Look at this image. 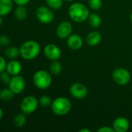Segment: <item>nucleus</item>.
<instances>
[{"instance_id":"nucleus-15","label":"nucleus","mask_w":132,"mask_h":132,"mask_svg":"<svg viewBox=\"0 0 132 132\" xmlns=\"http://www.w3.org/2000/svg\"><path fill=\"white\" fill-rule=\"evenodd\" d=\"M102 40V35L98 31H91L88 33L86 38V42L89 46H96L100 43Z\"/></svg>"},{"instance_id":"nucleus-17","label":"nucleus","mask_w":132,"mask_h":132,"mask_svg":"<svg viewBox=\"0 0 132 132\" xmlns=\"http://www.w3.org/2000/svg\"><path fill=\"white\" fill-rule=\"evenodd\" d=\"M87 20H88V22H89V26L93 29L99 28L102 24L101 17L97 13H95V12L90 13V15H89Z\"/></svg>"},{"instance_id":"nucleus-30","label":"nucleus","mask_w":132,"mask_h":132,"mask_svg":"<svg viewBox=\"0 0 132 132\" xmlns=\"http://www.w3.org/2000/svg\"><path fill=\"white\" fill-rule=\"evenodd\" d=\"M13 2L16 5H26L30 2V0H13Z\"/></svg>"},{"instance_id":"nucleus-5","label":"nucleus","mask_w":132,"mask_h":132,"mask_svg":"<svg viewBox=\"0 0 132 132\" xmlns=\"http://www.w3.org/2000/svg\"><path fill=\"white\" fill-rule=\"evenodd\" d=\"M39 104V101L34 96L29 95L23 98L20 102L19 108L23 113L26 114H31L37 111Z\"/></svg>"},{"instance_id":"nucleus-24","label":"nucleus","mask_w":132,"mask_h":132,"mask_svg":"<svg viewBox=\"0 0 132 132\" xmlns=\"http://www.w3.org/2000/svg\"><path fill=\"white\" fill-rule=\"evenodd\" d=\"M52 101H53L51 100V98L47 95H43L39 99V104L43 108L50 107L51 105V104H52Z\"/></svg>"},{"instance_id":"nucleus-12","label":"nucleus","mask_w":132,"mask_h":132,"mask_svg":"<svg viewBox=\"0 0 132 132\" xmlns=\"http://www.w3.org/2000/svg\"><path fill=\"white\" fill-rule=\"evenodd\" d=\"M66 43L69 49L72 50H78L83 46V39L79 34H71L66 39Z\"/></svg>"},{"instance_id":"nucleus-21","label":"nucleus","mask_w":132,"mask_h":132,"mask_svg":"<svg viewBox=\"0 0 132 132\" xmlns=\"http://www.w3.org/2000/svg\"><path fill=\"white\" fill-rule=\"evenodd\" d=\"M50 73L53 75H58L61 73L62 70V65L59 62V60H54L51 61L50 66H49Z\"/></svg>"},{"instance_id":"nucleus-27","label":"nucleus","mask_w":132,"mask_h":132,"mask_svg":"<svg viewBox=\"0 0 132 132\" xmlns=\"http://www.w3.org/2000/svg\"><path fill=\"white\" fill-rule=\"evenodd\" d=\"M11 43V39L8 36L3 35L0 36V46L1 47H7Z\"/></svg>"},{"instance_id":"nucleus-14","label":"nucleus","mask_w":132,"mask_h":132,"mask_svg":"<svg viewBox=\"0 0 132 132\" xmlns=\"http://www.w3.org/2000/svg\"><path fill=\"white\" fill-rule=\"evenodd\" d=\"M5 70L11 76L19 75L22 71V64L19 60H17L16 59L10 60L9 62H7Z\"/></svg>"},{"instance_id":"nucleus-20","label":"nucleus","mask_w":132,"mask_h":132,"mask_svg":"<svg viewBox=\"0 0 132 132\" xmlns=\"http://www.w3.org/2000/svg\"><path fill=\"white\" fill-rule=\"evenodd\" d=\"M5 55L7 58H9L10 60L16 59L20 55L19 48H17L16 46H7L5 50Z\"/></svg>"},{"instance_id":"nucleus-26","label":"nucleus","mask_w":132,"mask_h":132,"mask_svg":"<svg viewBox=\"0 0 132 132\" xmlns=\"http://www.w3.org/2000/svg\"><path fill=\"white\" fill-rule=\"evenodd\" d=\"M11 77H12V76L6 70H5L4 72L0 73V80L2 84L8 85L11 80Z\"/></svg>"},{"instance_id":"nucleus-19","label":"nucleus","mask_w":132,"mask_h":132,"mask_svg":"<svg viewBox=\"0 0 132 132\" xmlns=\"http://www.w3.org/2000/svg\"><path fill=\"white\" fill-rule=\"evenodd\" d=\"M26 122V114L21 112L14 116L13 118V125L16 128H22L25 125Z\"/></svg>"},{"instance_id":"nucleus-22","label":"nucleus","mask_w":132,"mask_h":132,"mask_svg":"<svg viewBox=\"0 0 132 132\" xmlns=\"http://www.w3.org/2000/svg\"><path fill=\"white\" fill-rule=\"evenodd\" d=\"M15 94L8 87V88H4L0 90V100L5 102H8L11 101Z\"/></svg>"},{"instance_id":"nucleus-8","label":"nucleus","mask_w":132,"mask_h":132,"mask_svg":"<svg viewBox=\"0 0 132 132\" xmlns=\"http://www.w3.org/2000/svg\"><path fill=\"white\" fill-rule=\"evenodd\" d=\"M8 87L15 94H19L23 93L26 87V80L23 77L19 75L12 76L11 80L8 84Z\"/></svg>"},{"instance_id":"nucleus-16","label":"nucleus","mask_w":132,"mask_h":132,"mask_svg":"<svg viewBox=\"0 0 132 132\" xmlns=\"http://www.w3.org/2000/svg\"><path fill=\"white\" fill-rule=\"evenodd\" d=\"M13 0H0V15H9L13 9Z\"/></svg>"},{"instance_id":"nucleus-32","label":"nucleus","mask_w":132,"mask_h":132,"mask_svg":"<svg viewBox=\"0 0 132 132\" xmlns=\"http://www.w3.org/2000/svg\"><path fill=\"white\" fill-rule=\"evenodd\" d=\"M3 115H4V114H3V110L0 108V121H1L2 118H3Z\"/></svg>"},{"instance_id":"nucleus-3","label":"nucleus","mask_w":132,"mask_h":132,"mask_svg":"<svg viewBox=\"0 0 132 132\" xmlns=\"http://www.w3.org/2000/svg\"><path fill=\"white\" fill-rule=\"evenodd\" d=\"M51 108L55 115L65 116L70 112L72 103L70 100L65 97H58L52 101Z\"/></svg>"},{"instance_id":"nucleus-11","label":"nucleus","mask_w":132,"mask_h":132,"mask_svg":"<svg viewBox=\"0 0 132 132\" xmlns=\"http://www.w3.org/2000/svg\"><path fill=\"white\" fill-rule=\"evenodd\" d=\"M72 33V25L68 21L61 22L56 29V35L60 39H67Z\"/></svg>"},{"instance_id":"nucleus-35","label":"nucleus","mask_w":132,"mask_h":132,"mask_svg":"<svg viewBox=\"0 0 132 132\" xmlns=\"http://www.w3.org/2000/svg\"><path fill=\"white\" fill-rule=\"evenodd\" d=\"M130 20H131V22L132 23V12L131 14V15H130Z\"/></svg>"},{"instance_id":"nucleus-1","label":"nucleus","mask_w":132,"mask_h":132,"mask_svg":"<svg viewBox=\"0 0 132 132\" xmlns=\"http://www.w3.org/2000/svg\"><path fill=\"white\" fill-rule=\"evenodd\" d=\"M68 14L72 21L82 23L88 19L90 12L86 5L81 2H74L69 6Z\"/></svg>"},{"instance_id":"nucleus-34","label":"nucleus","mask_w":132,"mask_h":132,"mask_svg":"<svg viewBox=\"0 0 132 132\" xmlns=\"http://www.w3.org/2000/svg\"><path fill=\"white\" fill-rule=\"evenodd\" d=\"M65 1H66V2H74L75 0H65Z\"/></svg>"},{"instance_id":"nucleus-9","label":"nucleus","mask_w":132,"mask_h":132,"mask_svg":"<svg viewBox=\"0 0 132 132\" xmlns=\"http://www.w3.org/2000/svg\"><path fill=\"white\" fill-rule=\"evenodd\" d=\"M69 92H70V94L72 95V97L78 99V100L84 99L88 95L87 87L83 84L79 83V82H76V83L72 84L70 86Z\"/></svg>"},{"instance_id":"nucleus-7","label":"nucleus","mask_w":132,"mask_h":132,"mask_svg":"<svg viewBox=\"0 0 132 132\" xmlns=\"http://www.w3.org/2000/svg\"><path fill=\"white\" fill-rule=\"evenodd\" d=\"M35 15L37 20L43 24H49L52 22L54 19V15L52 9L44 5L39 6L36 9Z\"/></svg>"},{"instance_id":"nucleus-2","label":"nucleus","mask_w":132,"mask_h":132,"mask_svg":"<svg viewBox=\"0 0 132 132\" xmlns=\"http://www.w3.org/2000/svg\"><path fill=\"white\" fill-rule=\"evenodd\" d=\"M40 44L34 40L24 42L19 47L20 56L26 60H33L36 59L40 53Z\"/></svg>"},{"instance_id":"nucleus-29","label":"nucleus","mask_w":132,"mask_h":132,"mask_svg":"<svg viewBox=\"0 0 132 132\" xmlns=\"http://www.w3.org/2000/svg\"><path fill=\"white\" fill-rule=\"evenodd\" d=\"M97 132H115L113 127H109V126H103L100 128Z\"/></svg>"},{"instance_id":"nucleus-23","label":"nucleus","mask_w":132,"mask_h":132,"mask_svg":"<svg viewBox=\"0 0 132 132\" xmlns=\"http://www.w3.org/2000/svg\"><path fill=\"white\" fill-rule=\"evenodd\" d=\"M48 7L54 10L60 9L63 5V0H45Z\"/></svg>"},{"instance_id":"nucleus-6","label":"nucleus","mask_w":132,"mask_h":132,"mask_svg":"<svg viewBox=\"0 0 132 132\" xmlns=\"http://www.w3.org/2000/svg\"><path fill=\"white\" fill-rule=\"evenodd\" d=\"M112 79L115 84L120 86H125L129 84L131 79L130 72L123 67L116 68L112 73Z\"/></svg>"},{"instance_id":"nucleus-4","label":"nucleus","mask_w":132,"mask_h":132,"mask_svg":"<svg viewBox=\"0 0 132 132\" xmlns=\"http://www.w3.org/2000/svg\"><path fill=\"white\" fill-rule=\"evenodd\" d=\"M34 86L39 90H47L52 84V77L49 72L44 70L36 71L33 76Z\"/></svg>"},{"instance_id":"nucleus-25","label":"nucleus","mask_w":132,"mask_h":132,"mask_svg":"<svg viewBox=\"0 0 132 132\" xmlns=\"http://www.w3.org/2000/svg\"><path fill=\"white\" fill-rule=\"evenodd\" d=\"M88 4L91 9L94 11H97L101 9L103 2H102V0H89Z\"/></svg>"},{"instance_id":"nucleus-18","label":"nucleus","mask_w":132,"mask_h":132,"mask_svg":"<svg viewBox=\"0 0 132 132\" xmlns=\"http://www.w3.org/2000/svg\"><path fill=\"white\" fill-rule=\"evenodd\" d=\"M14 15L19 21L24 20L27 16V9L25 5H17L14 11Z\"/></svg>"},{"instance_id":"nucleus-28","label":"nucleus","mask_w":132,"mask_h":132,"mask_svg":"<svg viewBox=\"0 0 132 132\" xmlns=\"http://www.w3.org/2000/svg\"><path fill=\"white\" fill-rule=\"evenodd\" d=\"M6 65H7V62L5 59L2 56H0V73L5 70Z\"/></svg>"},{"instance_id":"nucleus-10","label":"nucleus","mask_w":132,"mask_h":132,"mask_svg":"<svg viewBox=\"0 0 132 132\" xmlns=\"http://www.w3.org/2000/svg\"><path fill=\"white\" fill-rule=\"evenodd\" d=\"M44 54L51 61L59 60L61 56V51L56 44L48 43L44 48Z\"/></svg>"},{"instance_id":"nucleus-31","label":"nucleus","mask_w":132,"mask_h":132,"mask_svg":"<svg viewBox=\"0 0 132 132\" xmlns=\"http://www.w3.org/2000/svg\"><path fill=\"white\" fill-rule=\"evenodd\" d=\"M79 132H91L92 131L91 130H89V129H88V128H82V129H80Z\"/></svg>"},{"instance_id":"nucleus-13","label":"nucleus","mask_w":132,"mask_h":132,"mask_svg":"<svg viewBox=\"0 0 132 132\" xmlns=\"http://www.w3.org/2000/svg\"><path fill=\"white\" fill-rule=\"evenodd\" d=\"M112 127L115 132H127L129 130L130 123L126 118L118 117L114 121Z\"/></svg>"},{"instance_id":"nucleus-33","label":"nucleus","mask_w":132,"mask_h":132,"mask_svg":"<svg viewBox=\"0 0 132 132\" xmlns=\"http://www.w3.org/2000/svg\"><path fill=\"white\" fill-rule=\"evenodd\" d=\"M2 17H3V16H1V15H0V26H1L2 25V23H3V19H2Z\"/></svg>"}]
</instances>
